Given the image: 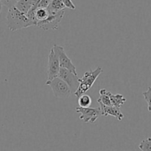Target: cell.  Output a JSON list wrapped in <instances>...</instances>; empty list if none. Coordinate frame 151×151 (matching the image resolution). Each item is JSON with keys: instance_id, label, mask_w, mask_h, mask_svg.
<instances>
[{"instance_id": "obj_1", "label": "cell", "mask_w": 151, "mask_h": 151, "mask_svg": "<svg viewBox=\"0 0 151 151\" xmlns=\"http://www.w3.org/2000/svg\"><path fill=\"white\" fill-rule=\"evenodd\" d=\"M6 19L7 27L13 32L31 26H35V24L27 17L26 14L19 11L16 7L8 8Z\"/></svg>"}, {"instance_id": "obj_2", "label": "cell", "mask_w": 151, "mask_h": 151, "mask_svg": "<svg viewBox=\"0 0 151 151\" xmlns=\"http://www.w3.org/2000/svg\"><path fill=\"white\" fill-rule=\"evenodd\" d=\"M102 72H103V69L100 66L96 68V69H94V71L90 70L86 72L83 76L81 78H79V86L77 91L74 93L75 97L77 98H79L81 95L90 90V88L92 87L96 80Z\"/></svg>"}, {"instance_id": "obj_3", "label": "cell", "mask_w": 151, "mask_h": 151, "mask_svg": "<svg viewBox=\"0 0 151 151\" xmlns=\"http://www.w3.org/2000/svg\"><path fill=\"white\" fill-rule=\"evenodd\" d=\"M45 84L50 86L55 98L66 99L72 94V91L69 86L58 77L50 81H47Z\"/></svg>"}, {"instance_id": "obj_4", "label": "cell", "mask_w": 151, "mask_h": 151, "mask_svg": "<svg viewBox=\"0 0 151 151\" xmlns=\"http://www.w3.org/2000/svg\"><path fill=\"white\" fill-rule=\"evenodd\" d=\"M65 14V10L58 12L56 14H49V16L44 21L37 22L36 27L41 28L44 31L56 30Z\"/></svg>"}, {"instance_id": "obj_5", "label": "cell", "mask_w": 151, "mask_h": 151, "mask_svg": "<svg viewBox=\"0 0 151 151\" xmlns=\"http://www.w3.org/2000/svg\"><path fill=\"white\" fill-rule=\"evenodd\" d=\"M52 49L55 52L56 55L58 56L59 63H60V67L67 69V70L70 71L71 72H72L75 75H78L76 67L74 65V63H72V60L67 56L64 50V48L61 46L54 44Z\"/></svg>"}, {"instance_id": "obj_6", "label": "cell", "mask_w": 151, "mask_h": 151, "mask_svg": "<svg viewBox=\"0 0 151 151\" xmlns=\"http://www.w3.org/2000/svg\"><path fill=\"white\" fill-rule=\"evenodd\" d=\"M75 111L81 114L80 119L83 121L85 123H94L97 119L101 116L100 108H81L78 107L75 109Z\"/></svg>"}, {"instance_id": "obj_7", "label": "cell", "mask_w": 151, "mask_h": 151, "mask_svg": "<svg viewBox=\"0 0 151 151\" xmlns=\"http://www.w3.org/2000/svg\"><path fill=\"white\" fill-rule=\"evenodd\" d=\"M58 77L69 86L72 93H75L77 91L79 86V78L78 75H75L67 69L60 68Z\"/></svg>"}, {"instance_id": "obj_8", "label": "cell", "mask_w": 151, "mask_h": 151, "mask_svg": "<svg viewBox=\"0 0 151 151\" xmlns=\"http://www.w3.org/2000/svg\"><path fill=\"white\" fill-rule=\"evenodd\" d=\"M60 63H59L58 58L56 55L55 52L53 49L52 48L50 50V55H49L48 60V69H47V74H48V78L47 81H50L54 78H57L58 75L59 70H60Z\"/></svg>"}, {"instance_id": "obj_9", "label": "cell", "mask_w": 151, "mask_h": 151, "mask_svg": "<svg viewBox=\"0 0 151 151\" xmlns=\"http://www.w3.org/2000/svg\"><path fill=\"white\" fill-rule=\"evenodd\" d=\"M100 105V111H101V116H112L116 117L119 121H121L124 118V114L120 111V109L114 107V106H104L102 103H98Z\"/></svg>"}, {"instance_id": "obj_10", "label": "cell", "mask_w": 151, "mask_h": 151, "mask_svg": "<svg viewBox=\"0 0 151 151\" xmlns=\"http://www.w3.org/2000/svg\"><path fill=\"white\" fill-rule=\"evenodd\" d=\"M47 10L49 14H56L58 12L65 10V6L60 0H51Z\"/></svg>"}, {"instance_id": "obj_11", "label": "cell", "mask_w": 151, "mask_h": 151, "mask_svg": "<svg viewBox=\"0 0 151 151\" xmlns=\"http://www.w3.org/2000/svg\"><path fill=\"white\" fill-rule=\"evenodd\" d=\"M37 0H19V1L16 4L15 7L19 11L24 13V14H27V13L29 11V9L33 6V4Z\"/></svg>"}, {"instance_id": "obj_12", "label": "cell", "mask_w": 151, "mask_h": 151, "mask_svg": "<svg viewBox=\"0 0 151 151\" xmlns=\"http://www.w3.org/2000/svg\"><path fill=\"white\" fill-rule=\"evenodd\" d=\"M109 97H110L111 106L118 108V109H120L121 106L124 105V103L126 101V98H125L122 94H113L110 91H109Z\"/></svg>"}, {"instance_id": "obj_13", "label": "cell", "mask_w": 151, "mask_h": 151, "mask_svg": "<svg viewBox=\"0 0 151 151\" xmlns=\"http://www.w3.org/2000/svg\"><path fill=\"white\" fill-rule=\"evenodd\" d=\"M78 99V105L81 108H89L91 104V98L87 94H83Z\"/></svg>"}, {"instance_id": "obj_14", "label": "cell", "mask_w": 151, "mask_h": 151, "mask_svg": "<svg viewBox=\"0 0 151 151\" xmlns=\"http://www.w3.org/2000/svg\"><path fill=\"white\" fill-rule=\"evenodd\" d=\"M49 16V13L47 9L43 8H37L35 13V17L37 22L44 21Z\"/></svg>"}, {"instance_id": "obj_15", "label": "cell", "mask_w": 151, "mask_h": 151, "mask_svg": "<svg viewBox=\"0 0 151 151\" xmlns=\"http://www.w3.org/2000/svg\"><path fill=\"white\" fill-rule=\"evenodd\" d=\"M139 148L142 151H151V138L148 137L142 140L139 145Z\"/></svg>"}, {"instance_id": "obj_16", "label": "cell", "mask_w": 151, "mask_h": 151, "mask_svg": "<svg viewBox=\"0 0 151 151\" xmlns=\"http://www.w3.org/2000/svg\"><path fill=\"white\" fill-rule=\"evenodd\" d=\"M142 95L144 97L145 100L147 103V110L148 111L151 112V87L149 86L146 91L142 93Z\"/></svg>"}, {"instance_id": "obj_17", "label": "cell", "mask_w": 151, "mask_h": 151, "mask_svg": "<svg viewBox=\"0 0 151 151\" xmlns=\"http://www.w3.org/2000/svg\"><path fill=\"white\" fill-rule=\"evenodd\" d=\"M2 5L6 6L8 8L12 7H15L16 4L19 1V0H0Z\"/></svg>"}, {"instance_id": "obj_18", "label": "cell", "mask_w": 151, "mask_h": 151, "mask_svg": "<svg viewBox=\"0 0 151 151\" xmlns=\"http://www.w3.org/2000/svg\"><path fill=\"white\" fill-rule=\"evenodd\" d=\"M60 1H62L65 7H67V8L71 9V10H75L76 9V7L74 4V3L72 2V0H60Z\"/></svg>"}, {"instance_id": "obj_19", "label": "cell", "mask_w": 151, "mask_h": 151, "mask_svg": "<svg viewBox=\"0 0 151 151\" xmlns=\"http://www.w3.org/2000/svg\"><path fill=\"white\" fill-rule=\"evenodd\" d=\"M51 0H39L38 4V8L47 9L50 4Z\"/></svg>"}, {"instance_id": "obj_20", "label": "cell", "mask_w": 151, "mask_h": 151, "mask_svg": "<svg viewBox=\"0 0 151 151\" xmlns=\"http://www.w3.org/2000/svg\"><path fill=\"white\" fill-rule=\"evenodd\" d=\"M1 8H2V4H1V1H0V13H1Z\"/></svg>"}]
</instances>
